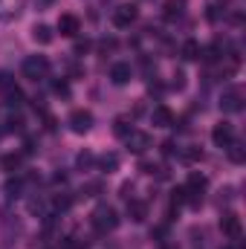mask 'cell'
I'll list each match as a JSON object with an SVG mask.
<instances>
[{"mask_svg":"<svg viewBox=\"0 0 246 249\" xmlns=\"http://www.w3.org/2000/svg\"><path fill=\"white\" fill-rule=\"evenodd\" d=\"M124 145H127V151H133V154H145V151L151 148V133H145V130H130V133L124 136Z\"/></svg>","mask_w":246,"mask_h":249,"instance_id":"6","label":"cell"},{"mask_svg":"<svg viewBox=\"0 0 246 249\" xmlns=\"http://www.w3.org/2000/svg\"><path fill=\"white\" fill-rule=\"evenodd\" d=\"M6 191H9V197H18V191H20V183H18V180H12V183L6 186Z\"/></svg>","mask_w":246,"mask_h":249,"instance_id":"25","label":"cell"},{"mask_svg":"<svg viewBox=\"0 0 246 249\" xmlns=\"http://www.w3.org/2000/svg\"><path fill=\"white\" fill-rule=\"evenodd\" d=\"M55 93H58V96H70V87H67V81H55Z\"/></svg>","mask_w":246,"mask_h":249,"instance_id":"24","label":"cell"},{"mask_svg":"<svg viewBox=\"0 0 246 249\" xmlns=\"http://www.w3.org/2000/svg\"><path fill=\"white\" fill-rule=\"evenodd\" d=\"M87 47H90L87 41H78V44H75V53H87Z\"/></svg>","mask_w":246,"mask_h":249,"instance_id":"27","label":"cell"},{"mask_svg":"<svg viewBox=\"0 0 246 249\" xmlns=\"http://www.w3.org/2000/svg\"><path fill=\"white\" fill-rule=\"evenodd\" d=\"M26 0H0V20H15Z\"/></svg>","mask_w":246,"mask_h":249,"instance_id":"12","label":"cell"},{"mask_svg":"<svg viewBox=\"0 0 246 249\" xmlns=\"http://www.w3.org/2000/svg\"><path fill=\"white\" fill-rule=\"evenodd\" d=\"M200 50H203V47H200L194 38H188L183 44V50H180V55H183L185 61H197V58H200Z\"/></svg>","mask_w":246,"mask_h":249,"instance_id":"16","label":"cell"},{"mask_svg":"<svg viewBox=\"0 0 246 249\" xmlns=\"http://www.w3.org/2000/svg\"><path fill=\"white\" fill-rule=\"evenodd\" d=\"M209 186V180H206V174H197V171H191L188 174V186L185 188H191V191H200L203 194V188Z\"/></svg>","mask_w":246,"mask_h":249,"instance_id":"19","label":"cell"},{"mask_svg":"<svg viewBox=\"0 0 246 249\" xmlns=\"http://www.w3.org/2000/svg\"><path fill=\"white\" fill-rule=\"evenodd\" d=\"M151 122H154V127H171L174 124V110L168 105H157L151 110Z\"/></svg>","mask_w":246,"mask_h":249,"instance_id":"9","label":"cell"},{"mask_svg":"<svg viewBox=\"0 0 246 249\" xmlns=\"http://www.w3.org/2000/svg\"><path fill=\"white\" fill-rule=\"evenodd\" d=\"M127 214H130V220H133V223H142V220L148 217V206H145V203H139V200H130Z\"/></svg>","mask_w":246,"mask_h":249,"instance_id":"15","label":"cell"},{"mask_svg":"<svg viewBox=\"0 0 246 249\" xmlns=\"http://www.w3.org/2000/svg\"><path fill=\"white\" fill-rule=\"evenodd\" d=\"M185 6H188V0H165V6H162L165 20H177V18H183Z\"/></svg>","mask_w":246,"mask_h":249,"instance_id":"13","label":"cell"},{"mask_svg":"<svg viewBox=\"0 0 246 249\" xmlns=\"http://www.w3.org/2000/svg\"><path fill=\"white\" fill-rule=\"evenodd\" d=\"M220 110L223 113H241L244 110V87H226L220 96Z\"/></svg>","mask_w":246,"mask_h":249,"instance_id":"2","label":"cell"},{"mask_svg":"<svg viewBox=\"0 0 246 249\" xmlns=\"http://www.w3.org/2000/svg\"><path fill=\"white\" fill-rule=\"evenodd\" d=\"M113 130H116V136H122V139H124V136H127L133 127L127 124V119H116V122H113Z\"/></svg>","mask_w":246,"mask_h":249,"instance_id":"21","label":"cell"},{"mask_svg":"<svg viewBox=\"0 0 246 249\" xmlns=\"http://www.w3.org/2000/svg\"><path fill=\"white\" fill-rule=\"evenodd\" d=\"M67 124H70L72 133H87V130L93 127V113H90V110H72L70 119H67Z\"/></svg>","mask_w":246,"mask_h":249,"instance_id":"7","label":"cell"},{"mask_svg":"<svg viewBox=\"0 0 246 249\" xmlns=\"http://www.w3.org/2000/svg\"><path fill=\"white\" fill-rule=\"evenodd\" d=\"M53 26H47V23H35L32 26V41L35 44H41V47H47V44H53Z\"/></svg>","mask_w":246,"mask_h":249,"instance_id":"14","label":"cell"},{"mask_svg":"<svg viewBox=\"0 0 246 249\" xmlns=\"http://www.w3.org/2000/svg\"><path fill=\"white\" fill-rule=\"evenodd\" d=\"M20 162H23V157H20V154H6L0 165H3V171H9V174H15V171L20 168Z\"/></svg>","mask_w":246,"mask_h":249,"instance_id":"17","label":"cell"},{"mask_svg":"<svg viewBox=\"0 0 246 249\" xmlns=\"http://www.w3.org/2000/svg\"><path fill=\"white\" fill-rule=\"evenodd\" d=\"M174 87H177V90H183V87H185V75H183V72H177V75H174Z\"/></svg>","mask_w":246,"mask_h":249,"instance_id":"26","label":"cell"},{"mask_svg":"<svg viewBox=\"0 0 246 249\" xmlns=\"http://www.w3.org/2000/svg\"><path fill=\"white\" fill-rule=\"evenodd\" d=\"M130 78H133V67H130L127 61H119V64L110 67V81H113V84L122 87V84H127Z\"/></svg>","mask_w":246,"mask_h":249,"instance_id":"11","label":"cell"},{"mask_svg":"<svg viewBox=\"0 0 246 249\" xmlns=\"http://www.w3.org/2000/svg\"><path fill=\"white\" fill-rule=\"evenodd\" d=\"M93 165V154H78V168H87Z\"/></svg>","mask_w":246,"mask_h":249,"instance_id":"23","label":"cell"},{"mask_svg":"<svg viewBox=\"0 0 246 249\" xmlns=\"http://www.w3.org/2000/svg\"><path fill=\"white\" fill-rule=\"evenodd\" d=\"M47 72H50V61H47L44 55H29V58L23 61V75L32 78V81L47 78Z\"/></svg>","mask_w":246,"mask_h":249,"instance_id":"3","label":"cell"},{"mask_svg":"<svg viewBox=\"0 0 246 249\" xmlns=\"http://www.w3.org/2000/svg\"><path fill=\"white\" fill-rule=\"evenodd\" d=\"M220 229H223V235H229V238H241V232H244L241 217H238L235 212H226V214L220 217Z\"/></svg>","mask_w":246,"mask_h":249,"instance_id":"8","label":"cell"},{"mask_svg":"<svg viewBox=\"0 0 246 249\" xmlns=\"http://www.w3.org/2000/svg\"><path fill=\"white\" fill-rule=\"evenodd\" d=\"M99 168H102L105 174H113V171L119 168V157H116V154H105V157L99 160Z\"/></svg>","mask_w":246,"mask_h":249,"instance_id":"18","label":"cell"},{"mask_svg":"<svg viewBox=\"0 0 246 249\" xmlns=\"http://www.w3.org/2000/svg\"><path fill=\"white\" fill-rule=\"evenodd\" d=\"M90 223H93V229H96V232L107 235V232H113V229L119 226V214H116V209H113V206L102 203V206H96V209H93Z\"/></svg>","mask_w":246,"mask_h":249,"instance_id":"1","label":"cell"},{"mask_svg":"<svg viewBox=\"0 0 246 249\" xmlns=\"http://www.w3.org/2000/svg\"><path fill=\"white\" fill-rule=\"evenodd\" d=\"M226 151H229V160H232L235 165H244V160H246V151H244V145H241V142H232V145H229Z\"/></svg>","mask_w":246,"mask_h":249,"instance_id":"20","label":"cell"},{"mask_svg":"<svg viewBox=\"0 0 246 249\" xmlns=\"http://www.w3.org/2000/svg\"><path fill=\"white\" fill-rule=\"evenodd\" d=\"M200 157H203V151H200V148H194V145H191L188 151H183V160H188V162H194V160H200Z\"/></svg>","mask_w":246,"mask_h":249,"instance_id":"22","label":"cell"},{"mask_svg":"<svg viewBox=\"0 0 246 249\" xmlns=\"http://www.w3.org/2000/svg\"><path fill=\"white\" fill-rule=\"evenodd\" d=\"M58 32H61L64 38H75L81 32V20L75 15H61L58 18Z\"/></svg>","mask_w":246,"mask_h":249,"instance_id":"10","label":"cell"},{"mask_svg":"<svg viewBox=\"0 0 246 249\" xmlns=\"http://www.w3.org/2000/svg\"><path fill=\"white\" fill-rule=\"evenodd\" d=\"M211 142H214L217 148H229V145L235 142V124L232 122L214 124V130H211Z\"/></svg>","mask_w":246,"mask_h":249,"instance_id":"5","label":"cell"},{"mask_svg":"<svg viewBox=\"0 0 246 249\" xmlns=\"http://www.w3.org/2000/svg\"><path fill=\"white\" fill-rule=\"evenodd\" d=\"M136 15H139V12H136V6H133V3H119V6L113 9L110 20H113V26H116V29H127V26L136 20Z\"/></svg>","mask_w":246,"mask_h":249,"instance_id":"4","label":"cell"}]
</instances>
